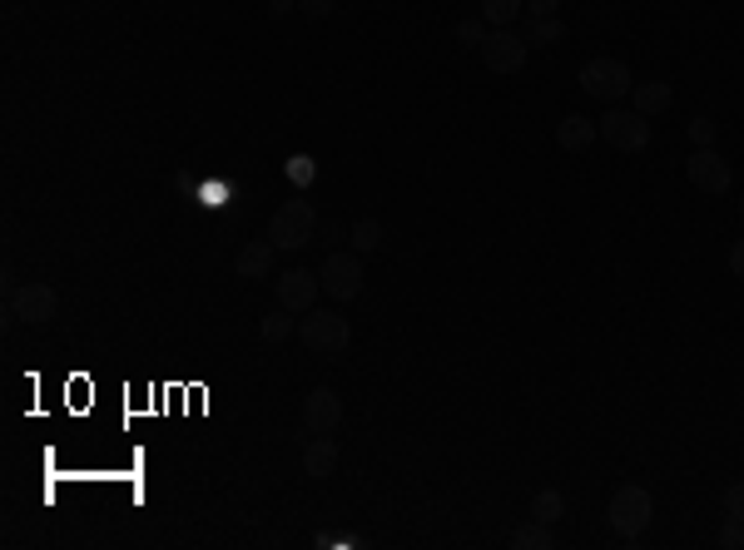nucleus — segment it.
I'll use <instances>...</instances> for the list:
<instances>
[{
    "mask_svg": "<svg viewBox=\"0 0 744 550\" xmlns=\"http://www.w3.org/2000/svg\"><path fill=\"white\" fill-rule=\"evenodd\" d=\"M298 337L314 357H343L353 347V323L338 308H308L298 318Z\"/></svg>",
    "mask_w": 744,
    "mask_h": 550,
    "instance_id": "f257e3e1",
    "label": "nucleus"
},
{
    "mask_svg": "<svg viewBox=\"0 0 744 550\" xmlns=\"http://www.w3.org/2000/svg\"><path fill=\"white\" fill-rule=\"evenodd\" d=\"M318 234V208L308 204V199H283L279 208H273L269 218V238H273V249L279 253H298L308 249Z\"/></svg>",
    "mask_w": 744,
    "mask_h": 550,
    "instance_id": "f03ea898",
    "label": "nucleus"
},
{
    "mask_svg": "<svg viewBox=\"0 0 744 550\" xmlns=\"http://www.w3.org/2000/svg\"><path fill=\"white\" fill-rule=\"evenodd\" d=\"M605 521H611V530L621 540H640L650 530V521H656V501H650L646 486L626 481L621 491L611 497V506H605Z\"/></svg>",
    "mask_w": 744,
    "mask_h": 550,
    "instance_id": "7ed1b4c3",
    "label": "nucleus"
},
{
    "mask_svg": "<svg viewBox=\"0 0 744 550\" xmlns=\"http://www.w3.org/2000/svg\"><path fill=\"white\" fill-rule=\"evenodd\" d=\"M55 313H60V292H55L45 278L15 283V288L5 292V323L45 327V323H55Z\"/></svg>",
    "mask_w": 744,
    "mask_h": 550,
    "instance_id": "20e7f679",
    "label": "nucleus"
},
{
    "mask_svg": "<svg viewBox=\"0 0 744 550\" xmlns=\"http://www.w3.org/2000/svg\"><path fill=\"white\" fill-rule=\"evenodd\" d=\"M630 85H636V75H630V65L626 60H615V55H595V60H586L581 65V89L591 99H601V105L626 99Z\"/></svg>",
    "mask_w": 744,
    "mask_h": 550,
    "instance_id": "39448f33",
    "label": "nucleus"
},
{
    "mask_svg": "<svg viewBox=\"0 0 744 550\" xmlns=\"http://www.w3.org/2000/svg\"><path fill=\"white\" fill-rule=\"evenodd\" d=\"M595 130H601V140L621 154H646L650 150V119L636 115V109H605V115L595 119Z\"/></svg>",
    "mask_w": 744,
    "mask_h": 550,
    "instance_id": "423d86ee",
    "label": "nucleus"
},
{
    "mask_svg": "<svg viewBox=\"0 0 744 550\" xmlns=\"http://www.w3.org/2000/svg\"><path fill=\"white\" fill-rule=\"evenodd\" d=\"M318 283H323V292L333 302H353L357 292H363V283H367V268H363V253H353V249H338V253H328L323 259V268H318Z\"/></svg>",
    "mask_w": 744,
    "mask_h": 550,
    "instance_id": "0eeeda50",
    "label": "nucleus"
},
{
    "mask_svg": "<svg viewBox=\"0 0 744 550\" xmlns=\"http://www.w3.org/2000/svg\"><path fill=\"white\" fill-rule=\"evenodd\" d=\"M527 55H531L527 35H517L511 25H501V31L486 35V45H482V65L492 70V75L511 80V75H521V65H527Z\"/></svg>",
    "mask_w": 744,
    "mask_h": 550,
    "instance_id": "6e6552de",
    "label": "nucleus"
},
{
    "mask_svg": "<svg viewBox=\"0 0 744 550\" xmlns=\"http://www.w3.org/2000/svg\"><path fill=\"white\" fill-rule=\"evenodd\" d=\"M685 179H690L705 199H724L734 189V169H730V159L715 154V144L710 150H695L690 159H685Z\"/></svg>",
    "mask_w": 744,
    "mask_h": 550,
    "instance_id": "1a4fd4ad",
    "label": "nucleus"
},
{
    "mask_svg": "<svg viewBox=\"0 0 744 550\" xmlns=\"http://www.w3.org/2000/svg\"><path fill=\"white\" fill-rule=\"evenodd\" d=\"M318 292H323V283H318V273L308 268H283L279 278H273V298H279V308H288V313H308V308H318Z\"/></svg>",
    "mask_w": 744,
    "mask_h": 550,
    "instance_id": "9d476101",
    "label": "nucleus"
},
{
    "mask_svg": "<svg viewBox=\"0 0 744 550\" xmlns=\"http://www.w3.org/2000/svg\"><path fill=\"white\" fill-rule=\"evenodd\" d=\"M343 427V397L333 387H314L303 397V432L308 437H328Z\"/></svg>",
    "mask_w": 744,
    "mask_h": 550,
    "instance_id": "9b49d317",
    "label": "nucleus"
},
{
    "mask_svg": "<svg viewBox=\"0 0 744 550\" xmlns=\"http://www.w3.org/2000/svg\"><path fill=\"white\" fill-rule=\"evenodd\" d=\"M279 249H273V238L263 234V238H248L244 249L234 253V278H244V283H263V278H279Z\"/></svg>",
    "mask_w": 744,
    "mask_h": 550,
    "instance_id": "f8f14e48",
    "label": "nucleus"
},
{
    "mask_svg": "<svg viewBox=\"0 0 744 550\" xmlns=\"http://www.w3.org/2000/svg\"><path fill=\"white\" fill-rule=\"evenodd\" d=\"M595 140H601V130H595V119H586V115H562V119H556V150H566V154H586Z\"/></svg>",
    "mask_w": 744,
    "mask_h": 550,
    "instance_id": "ddd939ff",
    "label": "nucleus"
},
{
    "mask_svg": "<svg viewBox=\"0 0 744 550\" xmlns=\"http://www.w3.org/2000/svg\"><path fill=\"white\" fill-rule=\"evenodd\" d=\"M333 471H338L333 432H328V437H308V446H303V476H308V481H328Z\"/></svg>",
    "mask_w": 744,
    "mask_h": 550,
    "instance_id": "4468645a",
    "label": "nucleus"
},
{
    "mask_svg": "<svg viewBox=\"0 0 744 550\" xmlns=\"http://www.w3.org/2000/svg\"><path fill=\"white\" fill-rule=\"evenodd\" d=\"M670 99H675L670 80H636V85H630V109H636V115H646V119L665 115Z\"/></svg>",
    "mask_w": 744,
    "mask_h": 550,
    "instance_id": "2eb2a0df",
    "label": "nucleus"
},
{
    "mask_svg": "<svg viewBox=\"0 0 744 550\" xmlns=\"http://www.w3.org/2000/svg\"><path fill=\"white\" fill-rule=\"evenodd\" d=\"M507 546H511V550H556V530H551L546 521H531V516H527V521H521V526L507 536Z\"/></svg>",
    "mask_w": 744,
    "mask_h": 550,
    "instance_id": "dca6fc26",
    "label": "nucleus"
},
{
    "mask_svg": "<svg viewBox=\"0 0 744 550\" xmlns=\"http://www.w3.org/2000/svg\"><path fill=\"white\" fill-rule=\"evenodd\" d=\"M382 243H388V228H382L378 218H357V224L347 228V249L363 253V259H367V253H378Z\"/></svg>",
    "mask_w": 744,
    "mask_h": 550,
    "instance_id": "f3484780",
    "label": "nucleus"
},
{
    "mask_svg": "<svg viewBox=\"0 0 744 550\" xmlns=\"http://www.w3.org/2000/svg\"><path fill=\"white\" fill-rule=\"evenodd\" d=\"M566 40V21L562 15H546V21H527V45L531 50H546V45Z\"/></svg>",
    "mask_w": 744,
    "mask_h": 550,
    "instance_id": "a211bd4d",
    "label": "nucleus"
},
{
    "mask_svg": "<svg viewBox=\"0 0 744 550\" xmlns=\"http://www.w3.org/2000/svg\"><path fill=\"white\" fill-rule=\"evenodd\" d=\"M527 516H531V521H546V526H556V521L566 516V497L556 491V486H546V491H536V497H531Z\"/></svg>",
    "mask_w": 744,
    "mask_h": 550,
    "instance_id": "6ab92c4d",
    "label": "nucleus"
},
{
    "mask_svg": "<svg viewBox=\"0 0 744 550\" xmlns=\"http://www.w3.org/2000/svg\"><path fill=\"white\" fill-rule=\"evenodd\" d=\"M293 333H298V313H288V308H273V313L259 323L263 343H283V337H293Z\"/></svg>",
    "mask_w": 744,
    "mask_h": 550,
    "instance_id": "aec40b11",
    "label": "nucleus"
},
{
    "mask_svg": "<svg viewBox=\"0 0 744 550\" xmlns=\"http://www.w3.org/2000/svg\"><path fill=\"white\" fill-rule=\"evenodd\" d=\"M521 11H527V0H482V21L492 25V31H501V25H511Z\"/></svg>",
    "mask_w": 744,
    "mask_h": 550,
    "instance_id": "412c9836",
    "label": "nucleus"
},
{
    "mask_svg": "<svg viewBox=\"0 0 744 550\" xmlns=\"http://www.w3.org/2000/svg\"><path fill=\"white\" fill-rule=\"evenodd\" d=\"M283 174H288L293 189H308V183L318 179V159L314 154H288V164H283Z\"/></svg>",
    "mask_w": 744,
    "mask_h": 550,
    "instance_id": "4be33fe9",
    "label": "nucleus"
},
{
    "mask_svg": "<svg viewBox=\"0 0 744 550\" xmlns=\"http://www.w3.org/2000/svg\"><path fill=\"white\" fill-rule=\"evenodd\" d=\"M452 35H457V45H462V50H482L486 35H492V25H486L482 15H472V21H462Z\"/></svg>",
    "mask_w": 744,
    "mask_h": 550,
    "instance_id": "5701e85b",
    "label": "nucleus"
},
{
    "mask_svg": "<svg viewBox=\"0 0 744 550\" xmlns=\"http://www.w3.org/2000/svg\"><path fill=\"white\" fill-rule=\"evenodd\" d=\"M720 511H724V516H730V521H744V476H740V481H730V486H724Z\"/></svg>",
    "mask_w": 744,
    "mask_h": 550,
    "instance_id": "b1692460",
    "label": "nucleus"
},
{
    "mask_svg": "<svg viewBox=\"0 0 744 550\" xmlns=\"http://www.w3.org/2000/svg\"><path fill=\"white\" fill-rule=\"evenodd\" d=\"M715 546H720V550H744V521L724 516V526H720V536H715Z\"/></svg>",
    "mask_w": 744,
    "mask_h": 550,
    "instance_id": "393cba45",
    "label": "nucleus"
},
{
    "mask_svg": "<svg viewBox=\"0 0 744 550\" xmlns=\"http://www.w3.org/2000/svg\"><path fill=\"white\" fill-rule=\"evenodd\" d=\"M690 140H695V150H710V144H715V119L695 115L690 119Z\"/></svg>",
    "mask_w": 744,
    "mask_h": 550,
    "instance_id": "a878e982",
    "label": "nucleus"
},
{
    "mask_svg": "<svg viewBox=\"0 0 744 550\" xmlns=\"http://www.w3.org/2000/svg\"><path fill=\"white\" fill-rule=\"evenodd\" d=\"M298 11L308 15V21H328V15L338 11V0H298Z\"/></svg>",
    "mask_w": 744,
    "mask_h": 550,
    "instance_id": "bb28decb",
    "label": "nucleus"
},
{
    "mask_svg": "<svg viewBox=\"0 0 744 550\" xmlns=\"http://www.w3.org/2000/svg\"><path fill=\"white\" fill-rule=\"evenodd\" d=\"M556 11H562V0H527L521 15H527V21H546V15H556Z\"/></svg>",
    "mask_w": 744,
    "mask_h": 550,
    "instance_id": "cd10ccee",
    "label": "nucleus"
},
{
    "mask_svg": "<svg viewBox=\"0 0 744 550\" xmlns=\"http://www.w3.org/2000/svg\"><path fill=\"white\" fill-rule=\"evenodd\" d=\"M724 263H730L734 278H744V238H734V243H730V259H724Z\"/></svg>",
    "mask_w": 744,
    "mask_h": 550,
    "instance_id": "c85d7f7f",
    "label": "nucleus"
},
{
    "mask_svg": "<svg viewBox=\"0 0 744 550\" xmlns=\"http://www.w3.org/2000/svg\"><path fill=\"white\" fill-rule=\"evenodd\" d=\"M298 11V0H269V15H288Z\"/></svg>",
    "mask_w": 744,
    "mask_h": 550,
    "instance_id": "c756f323",
    "label": "nucleus"
},
{
    "mask_svg": "<svg viewBox=\"0 0 744 550\" xmlns=\"http://www.w3.org/2000/svg\"><path fill=\"white\" fill-rule=\"evenodd\" d=\"M740 218H744V194H740Z\"/></svg>",
    "mask_w": 744,
    "mask_h": 550,
    "instance_id": "7c9ffc66",
    "label": "nucleus"
}]
</instances>
